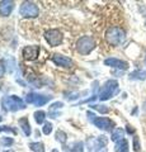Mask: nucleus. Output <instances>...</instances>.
Here are the masks:
<instances>
[{
	"instance_id": "obj_13",
	"label": "nucleus",
	"mask_w": 146,
	"mask_h": 152,
	"mask_svg": "<svg viewBox=\"0 0 146 152\" xmlns=\"http://www.w3.org/2000/svg\"><path fill=\"white\" fill-rule=\"evenodd\" d=\"M14 8V3L13 1H8V0H3L0 1V15L3 17H8L12 13Z\"/></svg>"
},
{
	"instance_id": "obj_17",
	"label": "nucleus",
	"mask_w": 146,
	"mask_h": 152,
	"mask_svg": "<svg viewBox=\"0 0 146 152\" xmlns=\"http://www.w3.org/2000/svg\"><path fill=\"white\" fill-rule=\"evenodd\" d=\"M130 79L131 80H145L146 79V71L136 70L134 72L130 74Z\"/></svg>"
},
{
	"instance_id": "obj_11",
	"label": "nucleus",
	"mask_w": 146,
	"mask_h": 152,
	"mask_svg": "<svg viewBox=\"0 0 146 152\" xmlns=\"http://www.w3.org/2000/svg\"><path fill=\"white\" fill-rule=\"evenodd\" d=\"M104 65L109 66V67H114V69H120V70H127L128 69V64L122 60L114 58V57H111V58H106L104 60Z\"/></svg>"
},
{
	"instance_id": "obj_29",
	"label": "nucleus",
	"mask_w": 146,
	"mask_h": 152,
	"mask_svg": "<svg viewBox=\"0 0 146 152\" xmlns=\"http://www.w3.org/2000/svg\"><path fill=\"white\" fill-rule=\"evenodd\" d=\"M127 132H128V133H131V134H132V133L135 132V129H134V128L131 127V126H127Z\"/></svg>"
},
{
	"instance_id": "obj_23",
	"label": "nucleus",
	"mask_w": 146,
	"mask_h": 152,
	"mask_svg": "<svg viewBox=\"0 0 146 152\" xmlns=\"http://www.w3.org/2000/svg\"><path fill=\"white\" fill-rule=\"evenodd\" d=\"M134 151L136 152H140L141 151V146H140V140L137 136L134 137Z\"/></svg>"
},
{
	"instance_id": "obj_12",
	"label": "nucleus",
	"mask_w": 146,
	"mask_h": 152,
	"mask_svg": "<svg viewBox=\"0 0 146 152\" xmlns=\"http://www.w3.org/2000/svg\"><path fill=\"white\" fill-rule=\"evenodd\" d=\"M40 53V47L38 46H28L23 50V56H24L26 60H36L37 56Z\"/></svg>"
},
{
	"instance_id": "obj_1",
	"label": "nucleus",
	"mask_w": 146,
	"mask_h": 152,
	"mask_svg": "<svg viewBox=\"0 0 146 152\" xmlns=\"http://www.w3.org/2000/svg\"><path fill=\"white\" fill-rule=\"evenodd\" d=\"M106 39L112 46H120L126 39V32L120 27H111L106 33Z\"/></svg>"
},
{
	"instance_id": "obj_5",
	"label": "nucleus",
	"mask_w": 146,
	"mask_h": 152,
	"mask_svg": "<svg viewBox=\"0 0 146 152\" xmlns=\"http://www.w3.org/2000/svg\"><path fill=\"white\" fill-rule=\"evenodd\" d=\"M88 118L92 121V123L97 128H99V129H103V131H109L113 128L114 126V123H113L111 119H108V118H103V117H97L94 115L93 113L88 112Z\"/></svg>"
},
{
	"instance_id": "obj_10",
	"label": "nucleus",
	"mask_w": 146,
	"mask_h": 152,
	"mask_svg": "<svg viewBox=\"0 0 146 152\" xmlns=\"http://www.w3.org/2000/svg\"><path fill=\"white\" fill-rule=\"evenodd\" d=\"M52 62L57 66H61V67H65V69H71L73 67V61L69 58V57L64 56V55H59L56 53L52 56Z\"/></svg>"
},
{
	"instance_id": "obj_22",
	"label": "nucleus",
	"mask_w": 146,
	"mask_h": 152,
	"mask_svg": "<svg viewBox=\"0 0 146 152\" xmlns=\"http://www.w3.org/2000/svg\"><path fill=\"white\" fill-rule=\"evenodd\" d=\"M90 108L95 109V110H98V112L102 113V114H106V113L109 112V109H108L106 105H90Z\"/></svg>"
},
{
	"instance_id": "obj_19",
	"label": "nucleus",
	"mask_w": 146,
	"mask_h": 152,
	"mask_svg": "<svg viewBox=\"0 0 146 152\" xmlns=\"http://www.w3.org/2000/svg\"><path fill=\"white\" fill-rule=\"evenodd\" d=\"M29 147L33 152H45V147L41 142H32L29 145Z\"/></svg>"
},
{
	"instance_id": "obj_6",
	"label": "nucleus",
	"mask_w": 146,
	"mask_h": 152,
	"mask_svg": "<svg viewBox=\"0 0 146 152\" xmlns=\"http://www.w3.org/2000/svg\"><path fill=\"white\" fill-rule=\"evenodd\" d=\"M94 47H95L94 39H93L92 37H89V36L81 37V38H80V39L78 41V43H76V48H78V51H79V53H81V55H88V53H90Z\"/></svg>"
},
{
	"instance_id": "obj_27",
	"label": "nucleus",
	"mask_w": 146,
	"mask_h": 152,
	"mask_svg": "<svg viewBox=\"0 0 146 152\" xmlns=\"http://www.w3.org/2000/svg\"><path fill=\"white\" fill-rule=\"evenodd\" d=\"M1 142H3V145L8 146V145H12V143H13V140H12V138H3Z\"/></svg>"
},
{
	"instance_id": "obj_15",
	"label": "nucleus",
	"mask_w": 146,
	"mask_h": 152,
	"mask_svg": "<svg viewBox=\"0 0 146 152\" xmlns=\"http://www.w3.org/2000/svg\"><path fill=\"white\" fill-rule=\"evenodd\" d=\"M19 126H21V128H22L23 133H24L27 137H29L31 133H32V129H31L29 122H28L27 118H22V119H19Z\"/></svg>"
},
{
	"instance_id": "obj_14",
	"label": "nucleus",
	"mask_w": 146,
	"mask_h": 152,
	"mask_svg": "<svg viewBox=\"0 0 146 152\" xmlns=\"http://www.w3.org/2000/svg\"><path fill=\"white\" fill-rule=\"evenodd\" d=\"M123 137H125V131L122 129V128H114V129L112 131V134H111V140L113 142H118L121 140H123Z\"/></svg>"
},
{
	"instance_id": "obj_26",
	"label": "nucleus",
	"mask_w": 146,
	"mask_h": 152,
	"mask_svg": "<svg viewBox=\"0 0 146 152\" xmlns=\"http://www.w3.org/2000/svg\"><path fill=\"white\" fill-rule=\"evenodd\" d=\"M0 132H10V133H15V132H14L13 129H12V128H9V127H0Z\"/></svg>"
},
{
	"instance_id": "obj_8",
	"label": "nucleus",
	"mask_w": 146,
	"mask_h": 152,
	"mask_svg": "<svg viewBox=\"0 0 146 152\" xmlns=\"http://www.w3.org/2000/svg\"><path fill=\"white\" fill-rule=\"evenodd\" d=\"M52 96H46V95H41V94H36V93H29L26 96V102L28 104H34L36 107H42L46 103H48Z\"/></svg>"
},
{
	"instance_id": "obj_25",
	"label": "nucleus",
	"mask_w": 146,
	"mask_h": 152,
	"mask_svg": "<svg viewBox=\"0 0 146 152\" xmlns=\"http://www.w3.org/2000/svg\"><path fill=\"white\" fill-rule=\"evenodd\" d=\"M64 107V104L61 103V102H56L54 103L52 105H51V109H60V108H62Z\"/></svg>"
},
{
	"instance_id": "obj_20",
	"label": "nucleus",
	"mask_w": 146,
	"mask_h": 152,
	"mask_svg": "<svg viewBox=\"0 0 146 152\" xmlns=\"http://www.w3.org/2000/svg\"><path fill=\"white\" fill-rule=\"evenodd\" d=\"M45 118H46V113L42 112V110H38L34 113V121L38 123V124H42L45 122Z\"/></svg>"
},
{
	"instance_id": "obj_16",
	"label": "nucleus",
	"mask_w": 146,
	"mask_h": 152,
	"mask_svg": "<svg viewBox=\"0 0 146 152\" xmlns=\"http://www.w3.org/2000/svg\"><path fill=\"white\" fill-rule=\"evenodd\" d=\"M128 142H127L125 138L118 141L114 146V151L116 152H128Z\"/></svg>"
},
{
	"instance_id": "obj_9",
	"label": "nucleus",
	"mask_w": 146,
	"mask_h": 152,
	"mask_svg": "<svg viewBox=\"0 0 146 152\" xmlns=\"http://www.w3.org/2000/svg\"><path fill=\"white\" fill-rule=\"evenodd\" d=\"M45 38L47 41V43L52 47H56L59 46L61 42H62V34H61V32L57 31V29H50L46 32L45 34Z\"/></svg>"
},
{
	"instance_id": "obj_18",
	"label": "nucleus",
	"mask_w": 146,
	"mask_h": 152,
	"mask_svg": "<svg viewBox=\"0 0 146 152\" xmlns=\"http://www.w3.org/2000/svg\"><path fill=\"white\" fill-rule=\"evenodd\" d=\"M69 150L70 152H83L84 151V145H83V142H80V141H76V142H74V143H71L69 146Z\"/></svg>"
},
{
	"instance_id": "obj_2",
	"label": "nucleus",
	"mask_w": 146,
	"mask_h": 152,
	"mask_svg": "<svg viewBox=\"0 0 146 152\" xmlns=\"http://www.w3.org/2000/svg\"><path fill=\"white\" fill-rule=\"evenodd\" d=\"M1 105L4 107L5 110H9V112H18V110H22V109L26 108L24 102H23L21 98L15 96V95L4 96L1 99Z\"/></svg>"
},
{
	"instance_id": "obj_3",
	"label": "nucleus",
	"mask_w": 146,
	"mask_h": 152,
	"mask_svg": "<svg viewBox=\"0 0 146 152\" xmlns=\"http://www.w3.org/2000/svg\"><path fill=\"white\" fill-rule=\"evenodd\" d=\"M107 142L108 141L104 136L92 137L87 142L88 151L89 152H107Z\"/></svg>"
},
{
	"instance_id": "obj_4",
	"label": "nucleus",
	"mask_w": 146,
	"mask_h": 152,
	"mask_svg": "<svg viewBox=\"0 0 146 152\" xmlns=\"http://www.w3.org/2000/svg\"><path fill=\"white\" fill-rule=\"evenodd\" d=\"M118 93V83L116 80H108V81L103 85V88L101 90V94H99V100L104 102L111 99L113 95Z\"/></svg>"
},
{
	"instance_id": "obj_21",
	"label": "nucleus",
	"mask_w": 146,
	"mask_h": 152,
	"mask_svg": "<svg viewBox=\"0 0 146 152\" xmlns=\"http://www.w3.org/2000/svg\"><path fill=\"white\" fill-rule=\"evenodd\" d=\"M56 140H57L60 143H65V142L67 141V136L66 133L62 132V131H59L57 133H56Z\"/></svg>"
},
{
	"instance_id": "obj_31",
	"label": "nucleus",
	"mask_w": 146,
	"mask_h": 152,
	"mask_svg": "<svg viewBox=\"0 0 146 152\" xmlns=\"http://www.w3.org/2000/svg\"><path fill=\"white\" fill-rule=\"evenodd\" d=\"M145 64H146V58H145Z\"/></svg>"
},
{
	"instance_id": "obj_28",
	"label": "nucleus",
	"mask_w": 146,
	"mask_h": 152,
	"mask_svg": "<svg viewBox=\"0 0 146 152\" xmlns=\"http://www.w3.org/2000/svg\"><path fill=\"white\" fill-rule=\"evenodd\" d=\"M4 74H5V69H4V66L0 64V77H3Z\"/></svg>"
},
{
	"instance_id": "obj_24",
	"label": "nucleus",
	"mask_w": 146,
	"mask_h": 152,
	"mask_svg": "<svg viewBox=\"0 0 146 152\" xmlns=\"http://www.w3.org/2000/svg\"><path fill=\"white\" fill-rule=\"evenodd\" d=\"M43 133L45 134H50L51 132H52V124H51V123H46V124L43 126Z\"/></svg>"
},
{
	"instance_id": "obj_7",
	"label": "nucleus",
	"mask_w": 146,
	"mask_h": 152,
	"mask_svg": "<svg viewBox=\"0 0 146 152\" xmlns=\"http://www.w3.org/2000/svg\"><path fill=\"white\" fill-rule=\"evenodd\" d=\"M19 13L22 17H26V18H34L38 15V7L32 1H24L21 5V9H19Z\"/></svg>"
},
{
	"instance_id": "obj_30",
	"label": "nucleus",
	"mask_w": 146,
	"mask_h": 152,
	"mask_svg": "<svg viewBox=\"0 0 146 152\" xmlns=\"http://www.w3.org/2000/svg\"><path fill=\"white\" fill-rule=\"evenodd\" d=\"M5 152H12V151H5Z\"/></svg>"
}]
</instances>
